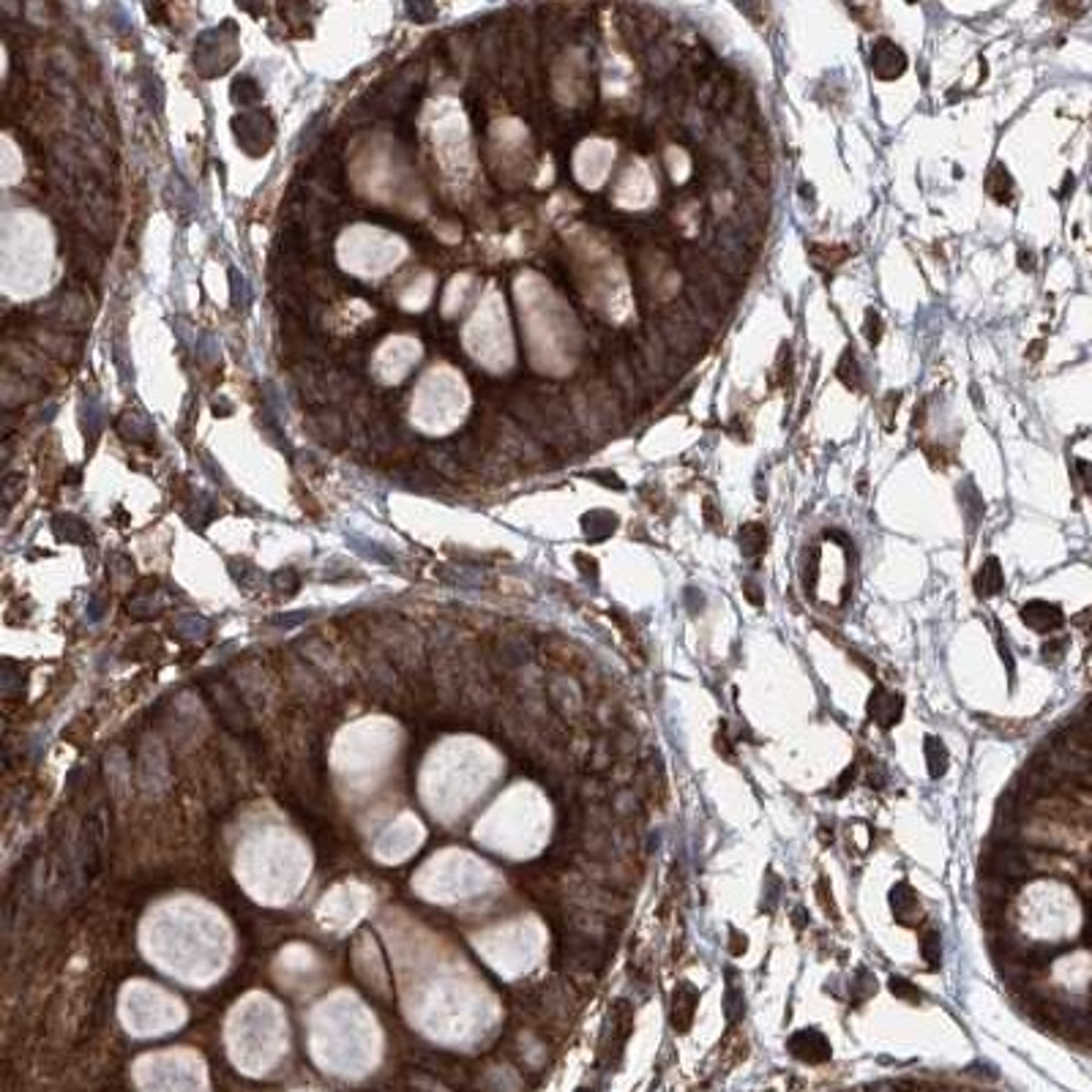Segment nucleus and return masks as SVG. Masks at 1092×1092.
I'll list each match as a JSON object with an SVG mask.
<instances>
[{"label":"nucleus","instance_id":"obj_31","mask_svg":"<svg viewBox=\"0 0 1092 1092\" xmlns=\"http://www.w3.org/2000/svg\"><path fill=\"white\" fill-rule=\"evenodd\" d=\"M865 782H869V786H874V790H883V786H885V770H883V764H874V768L869 770V776H865Z\"/></svg>","mask_w":1092,"mask_h":1092},{"label":"nucleus","instance_id":"obj_15","mask_svg":"<svg viewBox=\"0 0 1092 1092\" xmlns=\"http://www.w3.org/2000/svg\"><path fill=\"white\" fill-rule=\"evenodd\" d=\"M849 254L852 252L847 246H828V244L811 246V260H814L817 268H839Z\"/></svg>","mask_w":1092,"mask_h":1092},{"label":"nucleus","instance_id":"obj_35","mask_svg":"<svg viewBox=\"0 0 1092 1092\" xmlns=\"http://www.w3.org/2000/svg\"><path fill=\"white\" fill-rule=\"evenodd\" d=\"M790 918H792V923L798 926V928H806V923H808V912L803 909V907H795Z\"/></svg>","mask_w":1092,"mask_h":1092},{"label":"nucleus","instance_id":"obj_23","mask_svg":"<svg viewBox=\"0 0 1092 1092\" xmlns=\"http://www.w3.org/2000/svg\"><path fill=\"white\" fill-rule=\"evenodd\" d=\"M899 402H901L899 391H891L883 402H879V412H883V418H885V429H893V412L899 410Z\"/></svg>","mask_w":1092,"mask_h":1092},{"label":"nucleus","instance_id":"obj_38","mask_svg":"<svg viewBox=\"0 0 1092 1092\" xmlns=\"http://www.w3.org/2000/svg\"><path fill=\"white\" fill-rule=\"evenodd\" d=\"M1081 473H1084V487L1092 491V465H1084Z\"/></svg>","mask_w":1092,"mask_h":1092},{"label":"nucleus","instance_id":"obj_5","mask_svg":"<svg viewBox=\"0 0 1092 1092\" xmlns=\"http://www.w3.org/2000/svg\"><path fill=\"white\" fill-rule=\"evenodd\" d=\"M746 159H748V173L760 186H770L773 181V167H770V148L768 139L760 129H754L746 139Z\"/></svg>","mask_w":1092,"mask_h":1092},{"label":"nucleus","instance_id":"obj_13","mask_svg":"<svg viewBox=\"0 0 1092 1092\" xmlns=\"http://www.w3.org/2000/svg\"><path fill=\"white\" fill-rule=\"evenodd\" d=\"M986 192L1000 205H1011L1013 202V181L1002 164H992V170L986 173Z\"/></svg>","mask_w":1092,"mask_h":1092},{"label":"nucleus","instance_id":"obj_36","mask_svg":"<svg viewBox=\"0 0 1092 1092\" xmlns=\"http://www.w3.org/2000/svg\"><path fill=\"white\" fill-rule=\"evenodd\" d=\"M1019 265H1021V271H1035V254L1033 252H1019Z\"/></svg>","mask_w":1092,"mask_h":1092},{"label":"nucleus","instance_id":"obj_4","mask_svg":"<svg viewBox=\"0 0 1092 1092\" xmlns=\"http://www.w3.org/2000/svg\"><path fill=\"white\" fill-rule=\"evenodd\" d=\"M869 719L879 724L883 729H893L904 716V697L901 694L887 691L885 685H877L869 697Z\"/></svg>","mask_w":1092,"mask_h":1092},{"label":"nucleus","instance_id":"obj_20","mask_svg":"<svg viewBox=\"0 0 1092 1092\" xmlns=\"http://www.w3.org/2000/svg\"><path fill=\"white\" fill-rule=\"evenodd\" d=\"M778 899H782V879L776 877L773 871H768V879H764V893H762V912H773Z\"/></svg>","mask_w":1092,"mask_h":1092},{"label":"nucleus","instance_id":"obj_32","mask_svg":"<svg viewBox=\"0 0 1092 1092\" xmlns=\"http://www.w3.org/2000/svg\"><path fill=\"white\" fill-rule=\"evenodd\" d=\"M732 746H735V743H732L729 738L724 740V732H719V735H716V748H719V754L724 756V760H729V762L735 760V751H732Z\"/></svg>","mask_w":1092,"mask_h":1092},{"label":"nucleus","instance_id":"obj_17","mask_svg":"<svg viewBox=\"0 0 1092 1092\" xmlns=\"http://www.w3.org/2000/svg\"><path fill=\"white\" fill-rule=\"evenodd\" d=\"M836 377L844 382L849 391H861V366H857L852 350H847V353L841 355V361L836 366Z\"/></svg>","mask_w":1092,"mask_h":1092},{"label":"nucleus","instance_id":"obj_27","mask_svg":"<svg viewBox=\"0 0 1092 1092\" xmlns=\"http://www.w3.org/2000/svg\"><path fill=\"white\" fill-rule=\"evenodd\" d=\"M855 776H857V768H855V764H849V768L844 770V773H841V778L836 782V792H833V795H836V798H841V795H847V792H849V786L855 784Z\"/></svg>","mask_w":1092,"mask_h":1092},{"label":"nucleus","instance_id":"obj_1","mask_svg":"<svg viewBox=\"0 0 1092 1092\" xmlns=\"http://www.w3.org/2000/svg\"><path fill=\"white\" fill-rule=\"evenodd\" d=\"M1029 865L1011 844H992L980 861V877L1005 879V883H1021L1027 879Z\"/></svg>","mask_w":1092,"mask_h":1092},{"label":"nucleus","instance_id":"obj_33","mask_svg":"<svg viewBox=\"0 0 1092 1092\" xmlns=\"http://www.w3.org/2000/svg\"><path fill=\"white\" fill-rule=\"evenodd\" d=\"M967 1073H980L978 1079H997V1068L986 1065V1063H975V1065H970V1068H967Z\"/></svg>","mask_w":1092,"mask_h":1092},{"label":"nucleus","instance_id":"obj_14","mask_svg":"<svg viewBox=\"0 0 1092 1092\" xmlns=\"http://www.w3.org/2000/svg\"><path fill=\"white\" fill-rule=\"evenodd\" d=\"M582 525H584V533H588L590 541H604V538H610L614 533L618 519H614L610 511H592L582 519Z\"/></svg>","mask_w":1092,"mask_h":1092},{"label":"nucleus","instance_id":"obj_6","mask_svg":"<svg viewBox=\"0 0 1092 1092\" xmlns=\"http://www.w3.org/2000/svg\"><path fill=\"white\" fill-rule=\"evenodd\" d=\"M1021 620H1024L1027 628L1037 631V634H1049V631L1063 626L1065 614L1051 601H1029V604L1021 606Z\"/></svg>","mask_w":1092,"mask_h":1092},{"label":"nucleus","instance_id":"obj_7","mask_svg":"<svg viewBox=\"0 0 1092 1092\" xmlns=\"http://www.w3.org/2000/svg\"><path fill=\"white\" fill-rule=\"evenodd\" d=\"M697 1002H699V992L694 989V983L680 980L675 989L672 997V1027L680 1035H685L694 1024V1016H697Z\"/></svg>","mask_w":1092,"mask_h":1092},{"label":"nucleus","instance_id":"obj_39","mask_svg":"<svg viewBox=\"0 0 1092 1092\" xmlns=\"http://www.w3.org/2000/svg\"><path fill=\"white\" fill-rule=\"evenodd\" d=\"M1043 355V341H1035V345H1029V358H1041Z\"/></svg>","mask_w":1092,"mask_h":1092},{"label":"nucleus","instance_id":"obj_30","mask_svg":"<svg viewBox=\"0 0 1092 1092\" xmlns=\"http://www.w3.org/2000/svg\"><path fill=\"white\" fill-rule=\"evenodd\" d=\"M743 592H746V601H751L754 606H762V604H764L762 588H760V584H756L754 579H746V582H743Z\"/></svg>","mask_w":1092,"mask_h":1092},{"label":"nucleus","instance_id":"obj_21","mask_svg":"<svg viewBox=\"0 0 1092 1092\" xmlns=\"http://www.w3.org/2000/svg\"><path fill=\"white\" fill-rule=\"evenodd\" d=\"M883 328H885V323H883V317H879V311H877V309H869V311H865V328H863V333H865V339H869V345H871V347H877V345H879V339H883Z\"/></svg>","mask_w":1092,"mask_h":1092},{"label":"nucleus","instance_id":"obj_18","mask_svg":"<svg viewBox=\"0 0 1092 1092\" xmlns=\"http://www.w3.org/2000/svg\"><path fill=\"white\" fill-rule=\"evenodd\" d=\"M849 989H852V1000H855V1002H865V1000H869V997L877 994V978H874V975H871L869 970H865V967H861V970H857V975H855V980H852V986H849Z\"/></svg>","mask_w":1092,"mask_h":1092},{"label":"nucleus","instance_id":"obj_29","mask_svg":"<svg viewBox=\"0 0 1092 1092\" xmlns=\"http://www.w3.org/2000/svg\"><path fill=\"white\" fill-rule=\"evenodd\" d=\"M702 513H705V525L710 530H719L721 527V513H719V509H716L713 500H705V509H702Z\"/></svg>","mask_w":1092,"mask_h":1092},{"label":"nucleus","instance_id":"obj_3","mask_svg":"<svg viewBox=\"0 0 1092 1092\" xmlns=\"http://www.w3.org/2000/svg\"><path fill=\"white\" fill-rule=\"evenodd\" d=\"M871 68L879 80H899L907 72V52L891 38H877L871 46Z\"/></svg>","mask_w":1092,"mask_h":1092},{"label":"nucleus","instance_id":"obj_16","mask_svg":"<svg viewBox=\"0 0 1092 1092\" xmlns=\"http://www.w3.org/2000/svg\"><path fill=\"white\" fill-rule=\"evenodd\" d=\"M920 956H923V962L931 967V970H937L942 964V937H940L937 928H926V931L920 934Z\"/></svg>","mask_w":1092,"mask_h":1092},{"label":"nucleus","instance_id":"obj_22","mask_svg":"<svg viewBox=\"0 0 1092 1092\" xmlns=\"http://www.w3.org/2000/svg\"><path fill=\"white\" fill-rule=\"evenodd\" d=\"M614 811H618L620 817H634L636 811H639V798L634 792H628V790H623L618 798H614Z\"/></svg>","mask_w":1092,"mask_h":1092},{"label":"nucleus","instance_id":"obj_8","mask_svg":"<svg viewBox=\"0 0 1092 1092\" xmlns=\"http://www.w3.org/2000/svg\"><path fill=\"white\" fill-rule=\"evenodd\" d=\"M891 909L899 923L904 926H915L920 920V901L915 887L909 883H896L891 887Z\"/></svg>","mask_w":1092,"mask_h":1092},{"label":"nucleus","instance_id":"obj_2","mask_svg":"<svg viewBox=\"0 0 1092 1092\" xmlns=\"http://www.w3.org/2000/svg\"><path fill=\"white\" fill-rule=\"evenodd\" d=\"M786 1051L806 1065H822V1063H828L833 1055L828 1035L817 1027H806V1029L792 1033L790 1041H786Z\"/></svg>","mask_w":1092,"mask_h":1092},{"label":"nucleus","instance_id":"obj_25","mask_svg":"<svg viewBox=\"0 0 1092 1092\" xmlns=\"http://www.w3.org/2000/svg\"><path fill=\"white\" fill-rule=\"evenodd\" d=\"M1065 647H1068V639H1049V642L1043 645V658H1046V661H1059V658H1063V653H1065Z\"/></svg>","mask_w":1092,"mask_h":1092},{"label":"nucleus","instance_id":"obj_34","mask_svg":"<svg viewBox=\"0 0 1092 1092\" xmlns=\"http://www.w3.org/2000/svg\"><path fill=\"white\" fill-rule=\"evenodd\" d=\"M576 563L582 566L584 576H598V563H596V560H590L588 555H576Z\"/></svg>","mask_w":1092,"mask_h":1092},{"label":"nucleus","instance_id":"obj_24","mask_svg":"<svg viewBox=\"0 0 1092 1092\" xmlns=\"http://www.w3.org/2000/svg\"><path fill=\"white\" fill-rule=\"evenodd\" d=\"M683 601H685V610H689L691 614H699L702 606H705V596H702L697 588H685Z\"/></svg>","mask_w":1092,"mask_h":1092},{"label":"nucleus","instance_id":"obj_11","mask_svg":"<svg viewBox=\"0 0 1092 1092\" xmlns=\"http://www.w3.org/2000/svg\"><path fill=\"white\" fill-rule=\"evenodd\" d=\"M923 760H926V770L931 778H942L948 773V748L937 735H926L923 738Z\"/></svg>","mask_w":1092,"mask_h":1092},{"label":"nucleus","instance_id":"obj_9","mask_svg":"<svg viewBox=\"0 0 1092 1092\" xmlns=\"http://www.w3.org/2000/svg\"><path fill=\"white\" fill-rule=\"evenodd\" d=\"M724 980H727V989H724V1019L727 1024H740L746 1016V997L743 989L738 986V975L732 967H724Z\"/></svg>","mask_w":1092,"mask_h":1092},{"label":"nucleus","instance_id":"obj_26","mask_svg":"<svg viewBox=\"0 0 1092 1092\" xmlns=\"http://www.w3.org/2000/svg\"><path fill=\"white\" fill-rule=\"evenodd\" d=\"M746 945H748V937L743 931H738L735 926L729 928V953L732 956H743L746 953Z\"/></svg>","mask_w":1092,"mask_h":1092},{"label":"nucleus","instance_id":"obj_10","mask_svg":"<svg viewBox=\"0 0 1092 1092\" xmlns=\"http://www.w3.org/2000/svg\"><path fill=\"white\" fill-rule=\"evenodd\" d=\"M1002 588H1005V574L1000 560L989 557L980 571L975 574V592H978V598H992L997 592H1002Z\"/></svg>","mask_w":1092,"mask_h":1092},{"label":"nucleus","instance_id":"obj_28","mask_svg":"<svg viewBox=\"0 0 1092 1092\" xmlns=\"http://www.w3.org/2000/svg\"><path fill=\"white\" fill-rule=\"evenodd\" d=\"M817 893H819V904L825 907V912H828L830 918H836V909H833V904H830V887H828V879L825 877H819V885H817Z\"/></svg>","mask_w":1092,"mask_h":1092},{"label":"nucleus","instance_id":"obj_37","mask_svg":"<svg viewBox=\"0 0 1092 1092\" xmlns=\"http://www.w3.org/2000/svg\"><path fill=\"white\" fill-rule=\"evenodd\" d=\"M869 1092H899V1087L891 1084V1081H879V1084H871Z\"/></svg>","mask_w":1092,"mask_h":1092},{"label":"nucleus","instance_id":"obj_19","mask_svg":"<svg viewBox=\"0 0 1092 1092\" xmlns=\"http://www.w3.org/2000/svg\"><path fill=\"white\" fill-rule=\"evenodd\" d=\"M887 989H891V994L896 997V1000H901V1002H909V1005L920 1002V989L912 980L901 978V975H893V978L887 980Z\"/></svg>","mask_w":1092,"mask_h":1092},{"label":"nucleus","instance_id":"obj_12","mask_svg":"<svg viewBox=\"0 0 1092 1092\" xmlns=\"http://www.w3.org/2000/svg\"><path fill=\"white\" fill-rule=\"evenodd\" d=\"M738 544L746 557H762L768 549V530L760 522H746L738 533Z\"/></svg>","mask_w":1092,"mask_h":1092}]
</instances>
